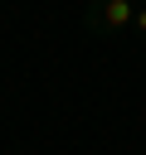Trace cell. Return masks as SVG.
<instances>
[{"mask_svg": "<svg viewBox=\"0 0 146 155\" xmlns=\"http://www.w3.org/2000/svg\"><path fill=\"white\" fill-rule=\"evenodd\" d=\"M136 5H146V0H136Z\"/></svg>", "mask_w": 146, "mask_h": 155, "instance_id": "cell-3", "label": "cell"}, {"mask_svg": "<svg viewBox=\"0 0 146 155\" xmlns=\"http://www.w3.org/2000/svg\"><path fill=\"white\" fill-rule=\"evenodd\" d=\"M88 24H92L97 34H107V39L131 34V24H136V0H92V5H88Z\"/></svg>", "mask_w": 146, "mask_h": 155, "instance_id": "cell-1", "label": "cell"}, {"mask_svg": "<svg viewBox=\"0 0 146 155\" xmlns=\"http://www.w3.org/2000/svg\"><path fill=\"white\" fill-rule=\"evenodd\" d=\"M131 34H136V39H146V5H136V24H131Z\"/></svg>", "mask_w": 146, "mask_h": 155, "instance_id": "cell-2", "label": "cell"}]
</instances>
